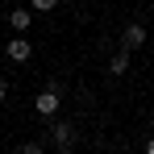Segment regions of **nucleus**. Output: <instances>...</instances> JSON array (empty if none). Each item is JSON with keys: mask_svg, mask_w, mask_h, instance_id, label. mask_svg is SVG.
<instances>
[{"mask_svg": "<svg viewBox=\"0 0 154 154\" xmlns=\"http://www.w3.org/2000/svg\"><path fill=\"white\" fill-rule=\"evenodd\" d=\"M58 104H63V88L50 83L46 92H38V96H33V112H38V117H54V112H58Z\"/></svg>", "mask_w": 154, "mask_h": 154, "instance_id": "obj_1", "label": "nucleus"}, {"mask_svg": "<svg viewBox=\"0 0 154 154\" xmlns=\"http://www.w3.org/2000/svg\"><path fill=\"white\" fill-rule=\"evenodd\" d=\"M146 38H150V33H146L142 21H129V25L121 29V50H137V46H146Z\"/></svg>", "mask_w": 154, "mask_h": 154, "instance_id": "obj_2", "label": "nucleus"}, {"mask_svg": "<svg viewBox=\"0 0 154 154\" xmlns=\"http://www.w3.org/2000/svg\"><path fill=\"white\" fill-rule=\"evenodd\" d=\"M46 142H54V146H75V125H71V121H54V125L46 129Z\"/></svg>", "mask_w": 154, "mask_h": 154, "instance_id": "obj_3", "label": "nucleus"}, {"mask_svg": "<svg viewBox=\"0 0 154 154\" xmlns=\"http://www.w3.org/2000/svg\"><path fill=\"white\" fill-rule=\"evenodd\" d=\"M4 54H8V63H29L33 58V46H29V38H8Z\"/></svg>", "mask_w": 154, "mask_h": 154, "instance_id": "obj_4", "label": "nucleus"}, {"mask_svg": "<svg viewBox=\"0 0 154 154\" xmlns=\"http://www.w3.org/2000/svg\"><path fill=\"white\" fill-rule=\"evenodd\" d=\"M8 25L17 29V33H25V29L33 25V8H25V4H13V8H8Z\"/></svg>", "mask_w": 154, "mask_h": 154, "instance_id": "obj_5", "label": "nucleus"}, {"mask_svg": "<svg viewBox=\"0 0 154 154\" xmlns=\"http://www.w3.org/2000/svg\"><path fill=\"white\" fill-rule=\"evenodd\" d=\"M125 71H129V50H117L108 58V75H125Z\"/></svg>", "mask_w": 154, "mask_h": 154, "instance_id": "obj_6", "label": "nucleus"}, {"mask_svg": "<svg viewBox=\"0 0 154 154\" xmlns=\"http://www.w3.org/2000/svg\"><path fill=\"white\" fill-rule=\"evenodd\" d=\"M17 154H46V142H42V137H29V142L17 146Z\"/></svg>", "mask_w": 154, "mask_h": 154, "instance_id": "obj_7", "label": "nucleus"}, {"mask_svg": "<svg viewBox=\"0 0 154 154\" xmlns=\"http://www.w3.org/2000/svg\"><path fill=\"white\" fill-rule=\"evenodd\" d=\"M54 4H58V0H29V8H33V13H50Z\"/></svg>", "mask_w": 154, "mask_h": 154, "instance_id": "obj_8", "label": "nucleus"}, {"mask_svg": "<svg viewBox=\"0 0 154 154\" xmlns=\"http://www.w3.org/2000/svg\"><path fill=\"white\" fill-rule=\"evenodd\" d=\"M4 96H8V79H0V104H4Z\"/></svg>", "mask_w": 154, "mask_h": 154, "instance_id": "obj_9", "label": "nucleus"}, {"mask_svg": "<svg viewBox=\"0 0 154 154\" xmlns=\"http://www.w3.org/2000/svg\"><path fill=\"white\" fill-rule=\"evenodd\" d=\"M54 154H75V146H54Z\"/></svg>", "mask_w": 154, "mask_h": 154, "instance_id": "obj_10", "label": "nucleus"}, {"mask_svg": "<svg viewBox=\"0 0 154 154\" xmlns=\"http://www.w3.org/2000/svg\"><path fill=\"white\" fill-rule=\"evenodd\" d=\"M146 154H154V137H150V142H146Z\"/></svg>", "mask_w": 154, "mask_h": 154, "instance_id": "obj_11", "label": "nucleus"}, {"mask_svg": "<svg viewBox=\"0 0 154 154\" xmlns=\"http://www.w3.org/2000/svg\"><path fill=\"white\" fill-rule=\"evenodd\" d=\"M0 17H4V0H0Z\"/></svg>", "mask_w": 154, "mask_h": 154, "instance_id": "obj_12", "label": "nucleus"}, {"mask_svg": "<svg viewBox=\"0 0 154 154\" xmlns=\"http://www.w3.org/2000/svg\"><path fill=\"white\" fill-rule=\"evenodd\" d=\"M13 4H21V0H13Z\"/></svg>", "mask_w": 154, "mask_h": 154, "instance_id": "obj_13", "label": "nucleus"}]
</instances>
